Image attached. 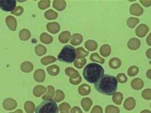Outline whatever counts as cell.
Masks as SVG:
<instances>
[{
	"label": "cell",
	"mask_w": 151,
	"mask_h": 113,
	"mask_svg": "<svg viewBox=\"0 0 151 113\" xmlns=\"http://www.w3.org/2000/svg\"><path fill=\"white\" fill-rule=\"evenodd\" d=\"M94 87L98 92L107 96H111L117 90L118 81L114 76L104 75L94 84Z\"/></svg>",
	"instance_id": "6da1fadb"
},
{
	"label": "cell",
	"mask_w": 151,
	"mask_h": 113,
	"mask_svg": "<svg viewBox=\"0 0 151 113\" xmlns=\"http://www.w3.org/2000/svg\"><path fill=\"white\" fill-rule=\"evenodd\" d=\"M104 69L97 63H91L88 64L84 68L83 76L89 83L96 84L104 75Z\"/></svg>",
	"instance_id": "7a4b0ae2"
},
{
	"label": "cell",
	"mask_w": 151,
	"mask_h": 113,
	"mask_svg": "<svg viewBox=\"0 0 151 113\" xmlns=\"http://www.w3.org/2000/svg\"><path fill=\"white\" fill-rule=\"evenodd\" d=\"M76 53L75 48L70 45H65L58 55V60L61 62L72 63L76 60Z\"/></svg>",
	"instance_id": "3957f363"
},
{
	"label": "cell",
	"mask_w": 151,
	"mask_h": 113,
	"mask_svg": "<svg viewBox=\"0 0 151 113\" xmlns=\"http://www.w3.org/2000/svg\"><path fill=\"white\" fill-rule=\"evenodd\" d=\"M36 113H58L59 108L54 100H44L37 107Z\"/></svg>",
	"instance_id": "277c9868"
},
{
	"label": "cell",
	"mask_w": 151,
	"mask_h": 113,
	"mask_svg": "<svg viewBox=\"0 0 151 113\" xmlns=\"http://www.w3.org/2000/svg\"><path fill=\"white\" fill-rule=\"evenodd\" d=\"M15 0H0V8L5 11H12L16 6Z\"/></svg>",
	"instance_id": "5b68a950"
},
{
	"label": "cell",
	"mask_w": 151,
	"mask_h": 113,
	"mask_svg": "<svg viewBox=\"0 0 151 113\" xmlns=\"http://www.w3.org/2000/svg\"><path fill=\"white\" fill-rule=\"evenodd\" d=\"M149 31L148 27L144 24H140L135 30L136 36L139 38H144Z\"/></svg>",
	"instance_id": "8992f818"
},
{
	"label": "cell",
	"mask_w": 151,
	"mask_h": 113,
	"mask_svg": "<svg viewBox=\"0 0 151 113\" xmlns=\"http://www.w3.org/2000/svg\"><path fill=\"white\" fill-rule=\"evenodd\" d=\"M17 106V102L14 99L8 98L5 99L3 102V107L5 110H13Z\"/></svg>",
	"instance_id": "52a82bcc"
},
{
	"label": "cell",
	"mask_w": 151,
	"mask_h": 113,
	"mask_svg": "<svg viewBox=\"0 0 151 113\" xmlns=\"http://www.w3.org/2000/svg\"><path fill=\"white\" fill-rule=\"evenodd\" d=\"M131 14L135 16H140L143 14V9L138 4H132L129 8Z\"/></svg>",
	"instance_id": "ba28073f"
},
{
	"label": "cell",
	"mask_w": 151,
	"mask_h": 113,
	"mask_svg": "<svg viewBox=\"0 0 151 113\" xmlns=\"http://www.w3.org/2000/svg\"><path fill=\"white\" fill-rule=\"evenodd\" d=\"M140 41L136 38H132L129 40L127 43V46L130 50H136L138 49L140 46Z\"/></svg>",
	"instance_id": "9c48e42d"
},
{
	"label": "cell",
	"mask_w": 151,
	"mask_h": 113,
	"mask_svg": "<svg viewBox=\"0 0 151 113\" xmlns=\"http://www.w3.org/2000/svg\"><path fill=\"white\" fill-rule=\"evenodd\" d=\"M34 77L35 81L39 83L43 82L45 80V73L43 69H38L36 70L34 74Z\"/></svg>",
	"instance_id": "30bf717a"
},
{
	"label": "cell",
	"mask_w": 151,
	"mask_h": 113,
	"mask_svg": "<svg viewBox=\"0 0 151 113\" xmlns=\"http://www.w3.org/2000/svg\"><path fill=\"white\" fill-rule=\"evenodd\" d=\"M47 29L51 33L56 34L60 30V26L58 22H50L47 24Z\"/></svg>",
	"instance_id": "8fae6325"
},
{
	"label": "cell",
	"mask_w": 151,
	"mask_h": 113,
	"mask_svg": "<svg viewBox=\"0 0 151 113\" xmlns=\"http://www.w3.org/2000/svg\"><path fill=\"white\" fill-rule=\"evenodd\" d=\"M6 23L8 28L10 30L15 31L17 27V22L15 18L13 16H8L6 18Z\"/></svg>",
	"instance_id": "7c38bea8"
},
{
	"label": "cell",
	"mask_w": 151,
	"mask_h": 113,
	"mask_svg": "<svg viewBox=\"0 0 151 113\" xmlns=\"http://www.w3.org/2000/svg\"><path fill=\"white\" fill-rule=\"evenodd\" d=\"M136 106V101L135 99L133 97H129L127 98L124 102L123 106L124 108L129 111L133 110Z\"/></svg>",
	"instance_id": "4fadbf2b"
},
{
	"label": "cell",
	"mask_w": 151,
	"mask_h": 113,
	"mask_svg": "<svg viewBox=\"0 0 151 113\" xmlns=\"http://www.w3.org/2000/svg\"><path fill=\"white\" fill-rule=\"evenodd\" d=\"M131 86L135 90H140L143 88V81L140 78H135L131 81Z\"/></svg>",
	"instance_id": "5bb4252c"
},
{
	"label": "cell",
	"mask_w": 151,
	"mask_h": 113,
	"mask_svg": "<svg viewBox=\"0 0 151 113\" xmlns=\"http://www.w3.org/2000/svg\"><path fill=\"white\" fill-rule=\"evenodd\" d=\"M83 41V37L81 34L75 33L70 38V43L73 46H77L82 43Z\"/></svg>",
	"instance_id": "9a60e30c"
},
{
	"label": "cell",
	"mask_w": 151,
	"mask_h": 113,
	"mask_svg": "<svg viewBox=\"0 0 151 113\" xmlns=\"http://www.w3.org/2000/svg\"><path fill=\"white\" fill-rule=\"evenodd\" d=\"M78 93L81 96H87L89 95L91 92V87L86 84H83L81 85L78 89Z\"/></svg>",
	"instance_id": "2e32d148"
},
{
	"label": "cell",
	"mask_w": 151,
	"mask_h": 113,
	"mask_svg": "<svg viewBox=\"0 0 151 113\" xmlns=\"http://www.w3.org/2000/svg\"><path fill=\"white\" fill-rule=\"evenodd\" d=\"M66 5H67V4L65 1L55 0L53 1V8L59 11L64 10L66 8Z\"/></svg>",
	"instance_id": "e0dca14e"
},
{
	"label": "cell",
	"mask_w": 151,
	"mask_h": 113,
	"mask_svg": "<svg viewBox=\"0 0 151 113\" xmlns=\"http://www.w3.org/2000/svg\"><path fill=\"white\" fill-rule=\"evenodd\" d=\"M65 74L70 77V79H77L80 76L79 72L72 68H67L65 69Z\"/></svg>",
	"instance_id": "ac0fdd59"
},
{
	"label": "cell",
	"mask_w": 151,
	"mask_h": 113,
	"mask_svg": "<svg viewBox=\"0 0 151 113\" xmlns=\"http://www.w3.org/2000/svg\"><path fill=\"white\" fill-rule=\"evenodd\" d=\"M33 68H34V66L32 63L29 61H26L23 62L21 65V70L25 73L30 72L33 70Z\"/></svg>",
	"instance_id": "d6986e66"
},
{
	"label": "cell",
	"mask_w": 151,
	"mask_h": 113,
	"mask_svg": "<svg viewBox=\"0 0 151 113\" xmlns=\"http://www.w3.org/2000/svg\"><path fill=\"white\" fill-rule=\"evenodd\" d=\"M47 90V88L44 86L42 85H37L33 90V94L34 95L37 97H39L45 93Z\"/></svg>",
	"instance_id": "ffe728a7"
},
{
	"label": "cell",
	"mask_w": 151,
	"mask_h": 113,
	"mask_svg": "<svg viewBox=\"0 0 151 113\" xmlns=\"http://www.w3.org/2000/svg\"><path fill=\"white\" fill-rule=\"evenodd\" d=\"M70 33L69 31H64L61 32L59 36V40L63 44L67 43L70 39Z\"/></svg>",
	"instance_id": "44dd1931"
},
{
	"label": "cell",
	"mask_w": 151,
	"mask_h": 113,
	"mask_svg": "<svg viewBox=\"0 0 151 113\" xmlns=\"http://www.w3.org/2000/svg\"><path fill=\"white\" fill-rule=\"evenodd\" d=\"M99 52H100V53H101V54L102 57H107L111 54V46L109 45H107V44L102 45L101 46V48H100Z\"/></svg>",
	"instance_id": "7402d4cb"
},
{
	"label": "cell",
	"mask_w": 151,
	"mask_h": 113,
	"mask_svg": "<svg viewBox=\"0 0 151 113\" xmlns=\"http://www.w3.org/2000/svg\"><path fill=\"white\" fill-rule=\"evenodd\" d=\"M81 104L83 110L86 112H88L93 105V102L91 98L86 97V98H83L81 100Z\"/></svg>",
	"instance_id": "603a6c76"
},
{
	"label": "cell",
	"mask_w": 151,
	"mask_h": 113,
	"mask_svg": "<svg viewBox=\"0 0 151 113\" xmlns=\"http://www.w3.org/2000/svg\"><path fill=\"white\" fill-rule=\"evenodd\" d=\"M85 46L89 51H95L98 48V44L97 42L91 40L86 41L85 44Z\"/></svg>",
	"instance_id": "cb8c5ba5"
},
{
	"label": "cell",
	"mask_w": 151,
	"mask_h": 113,
	"mask_svg": "<svg viewBox=\"0 0 151 113\" xmlns=\"http://www.w3.org/2000/svg\"><path fill=\"white\" fill-rule=\"evenodd\" d=\"M40 41L45 44H50L53 41V38L47 33H43L40 36Z\"/></svg>",
	"instance_id": "d4e9b609"
},
{
	"label": "cell",
	"mask_w": 151,
	"mask_h": 113,
	"mask_svg": "<svg viewBox=\"0 0 151 113\" xmlns=\"http://www.w3.org/2000/svg\"><path fill=\"white\" fill-rule=\"evenodd\" d=\"M122 62L119 58L114 57L112 58L109 61V66L113 69H117L121 67Z\"/></svg>",
	"instance_id": "484cf974"
},
{
	"label": "cell",
	"mask_w": 151,
	"mask_h": 113,
	"mask_svg": "<svg viewBox=\"0 0 151 113\" xmlns=\"http://www.w3.org/2000/svg\"><path fill=\"white\" fill-rule=\"evenodd\" d=\"M47 70L48 73L51 76L58 75L60 72V68L56 65L48 67Z\"/></svg>",
	"instance_id": "4316f807"
},
{
	"label": "cell",
	"mask_w": 151,
	"mask_h": 113,
	"mask_svg": "<svg viewBox=\"0 0 151 113\" xmlns=\"http://www.w3.org/2000/svg\"><path fill=\"white\" fill-rule=\"evenodd\" d=\"M76 57L77 59L83 58L85 57L88 56L89 54V52L86 51L82 47L77 48L76 49Z\"/></svg>",
	"instance_id": "83f0119b"
},
{
	"label": "cell",
	"mask_w": 151,
	"mask_h": 113,
	"mask_svg": "<svg viewBox=\"0 0 151 113\" xmlns=\"http://www.w3.org/2000/svg\"><path fill=\"white\" fill-rule=\"evenodd\" d=\"M30 32L27 29L24 28L19 32V38L22 41H27L30 39Z\"/></svg>",
	"instance_id": "f1b7e54d"
},
{
	"label": "cell",
	"mask_w": 151,
	"mask_h": 113,
	"mask_svg": "<svg viewBox=\"0 0 151 113\" xmlns=\"http://www.w3.org/2000/svg\"><path fill=\"white\" fill-rule=\"evenodd\" d=\"M47 89H48V91H47V93L42 97L44 100L51 99V98H53V96H54L55 90H54L53 87L51 85H48L47 87Z\"/></svg>",
	"instance_id": "f546056e"
},
{
	"label": "cell",
	"mask_w": 151,
	"mask_h": 113,
	"mask_svg": "<svg viewBox=\"0 0 151 113\" xmlns=\"http://www.w3.org/2000/svg\"><path fill=\"white\" fill-rule=\"evenodd\" d=\"M45 18L48 20H54L58 18V14L53 10L51 9L45 11Z\"/></svg>",
	"instance_id": "4dcf8cb0"
},
{
	"label": "cell",
	"mask_w": 151,
	"mask_h": 113,
	"mask_svg": "<svg viewBox=\"0 0 151 113\" xmlns=\"http://www.w3.org/2000/svg\"><path fill=\"white\" fill-rule=\"evenodd\" d=\"M24 107L27 113H33L35 110V104L31 101L26 102Z\"/></svg>",
	"instance_id": "1f68e13d"
},
{
	"label": "cell",
	"mask_w": 151,
	"mask_h": 113,
	"mask_svg": "<svg viewBox=\"0 0 151 113\" xmlns=\"http://www.w3.org/2000/svg\"><path fill=\"white\" fill-rule=\"evenodd\" d=\"M113 101L114 102L116 105H121L122 102L123 96L122 93L121 92H116L115 94H114L113 96Z\"/></svg>",
	"instance_id": "d6a6232c"
},
{
	"label": "cell",
	"mask_w": 151,
	"mask_h": 113,
	"mask_svg": "<svg viewBox=\"0 0 151 113\" xmlns=\"http://www.w3.org/2000/svg\"><path fill=\"white\" fill-rule=\"evenodd\" d=\"M56 61V58L53 56H46L41 60V63L43 65H48Z\"/></svg>",
	"instance_id": "836d02e7"
},
{
	"label": "cell",
	"mask_w": 151,
	"mask_h": 113,
	"mask_svg": "<svg viewBox=\"0 0 151 113\" xmlns=\"http://www.w3.org/2000/svg\"><path fill=\"white\" fill-rule=\"evenodd\" d=\"M90 59L91 61L98 62L101 64H104L105 63V60L99 56L98 53H94L91 54Z\"/></svg>",
	"instance_id": "e575fe53"
},
{
	"label": "cell",
	"mask_w": 151,
	"mask_h": 113,
	"mask_svg": "<svg viewBox=\"0 0 151 113\" xmlns=\"http://www.w3.org/2000/svg\"><path fill=\"white\" fill-rule=\"evenodd\" d=\"M35 53L38 56H42L47 53V49L45 46L39 44L35 47Z\"/></svg>",
	"instance_id": "d590c367"
},
{
	"label": "cell",
	"mask_w": 151,
	"mask_h": 113,
	"mask_svg": "<svg viewBox=\"0 0 151 113\" xmlns=\"http://www.w3.org/2000/svg\"><path fill=\"white\" fill-rule=\"evenodd\" d=\"M55 97L54 98V101L57 102L62 101L65 98V94L61 90H58L56 91Z\"/></svg>",
	"instance_id": "8d00e7d4"
},
{
	"label": "cell",
	"mask_w": 151,
	"mask_h": 113,
	"mask_svg": "<svg viewBox=\"0 0 151 113\" xmlns=\"http://www.w3.org/2000/svg\"><path fill=\"white\" fill-rule=\"evenodd\" d=\"M139 23V19L135 17H131L127 21V26L131 28H134Z\"/></svg>",
	"instance_id": "74e56055"
},
{
	"label": "cell",
	"mask_w": 151,
	"mask_h": 113,
	"mask_svg": "<svg viewBox=\"0 0 151 113\" xmlns=\"http://www.w3.org/2000/svg\"><path fill=\"white\" fill-rule=\"evenodd\" d=\"M86 60L85 58H80V59H77L74 62V66H75L76 68H77L78 69H81L86 65Z\"/></svg>",
	"instance_id": "f35d334b"
},
{
	"label": "cell",
	"mask_w": 151,
	"mask_h": 113,
	"mask_svg": "<svg viewBox=\"0 0 151 113\" xmlns=\"http://www.w3.org/2000/svg\"><path fill=\"white\" fill-rule=\"evenodd\" d=\"M139 68L136 66H132L127 70V74L129 76L132 77L136 76L139 72Z\"/></svg>",
	"instance_id": "ab89813d"
},
{
	"label": "cell",
	"mask_w": 151,
	"mask_h": 113,
	"mask_svg": "<svg viewBox=\"0 0 151 113\" xmlns=\"http://www.w3.org/2000/svg\"><path fill=\"white\" fill-rule=\"evenodd\" d=\"M50 0H42L39 2L38 7L41 10H45L49 8L50 6Z\"/></svg>",
	"instance_id": "60d3db41"
},
{
	"label": "cell",
	"mask_w": 151,
	"mask_h": 113,
	"mask_svg": "<svg viewBox=\"0 0 151 113\" xmlns=\"http://www.w3.org/2000/svg\"><path fill=\"white\" fill-rule=\"evenodd\" d=\"M70 109V106L67 102H63L59 106V110L61 113H69Z\"/></svg>",
	"instance_id": "b9f144b4"
},
{
	"label": "cell",
	"mask_w": 151,
	"mask_h": 113,
	"mask_svg": "<svg viewBox=\"0 0 151 113\" xmlns=\"http://www.w3.org/2000/svg\"><path fill=\"white\" fill-rule=\"evenodd\" d=\"M119 107L114 105H108L105 109V113H119Z\"/></svg>",
	"instance_id": "7bdbcfd3"
},
{
	"label": "cell",
	"mask_w": 151,
	"mask_h": 113,
	"mask_svg": "<svg viewBox=\"0 0 151 113\" xmlns=\"http://www.w3.org/2000/svg\"><path fill=\"white\" fill-rule=\"evenodd\" d=\"M142 97L146 100L151 99V89H145L142 93Z\"/></svg>",
	"instance_id": "ee69618b"
},
{
	"label": "cell",
	"mask_w": 151,
	"mask_h": 113,
	"mask_svg": "<svg viewBox=\"0 0 151 113\" xmlns=\"http://www.w3.org/2000/svg\"><path fill=\"white\" fill-rule=\"evenodd\" d=\"M116 79L120 83H125L127 81V77L124 73H119L116 76Z\"/></svg>",
	"instance_id": "f6af8a7d"
},
{
	"label": "cell",
	"mask_w": 151,
	"mask_h": 113,
	"mask_svg": "<svg viewBox=\"0 0 151 113\" xmlns=\"http://www.w3.org/2000/svg\"><path fill=\"white\" fill-rule=\"evenodd\" d=\"M24 11V9L22 7L19 6H17L11 12V13L13 15H16V16H20L22 15Z\"/></svg>",
	"instance_id": "bcb514c9"
},
{
	"label": "cell",
	"mask_w": 151,
	"mask_h": 113,
	"mask_svg": "<svg viewBox=\"0 0 151 113\" xmlns=\"http://www.w3.org/2000/svg\"><path fill=\"white\" fill-rule=\"evenodd\" d=\"M91 113H104L102 108L99 106H95L92 109Z\"/></svg>",
	"instance_id": "7dc6e473"
},
{
	"label": "cell",
	"mask_w": 151,
	"mask_h": 113,
	"mask_svg": "<svg viewBox=\"0 0 151 113\" xmlns=\"http://www.w3.org/2000/svg\"><path fill=\"white\" fill-rule=\"evenodd\" d=\"M82 81V78H81V76H80L79 77L77 78V79H69V82L70 83H71L73 85H77L78 84L81 82Z\"/></svg>",
	"instance_id": "c3c4849f"
},
{
	"label": "cell",
	"mask_w": 151,
	"mask_h": 113,
	"mask_svg": "<svg viewBox=\"0 0 151 113\" xmlns=\"http://www.w3.org/2000/svg\"><path fill=\"white\" fill-rule=\"evenodd\" d=\"M140 2L143 5L144 7L148 8L151 5V0H140Z\"/></svg>",
	"instance_id": "681fc988"
},
{
	"label": "cell",
	"mask_w": 151,
	"mask_h": 113,
	"mask_svg": "<svg viewBox=\"0 0 151 113\" xmlns=\"http://www.w3.org/2000/svg\"><path fill=\"white\" fill-rule=\"evenodd\" d=\"M71 113H83L81 109L77 106L73 107L71 110Z\"/></svg>",
	"instance_id": "f907efd6"
},
{
	"label": "cell",
	"mask_w": 151,
	"mask_h": 113,
	"mask_svg": "<svg viewBox=\"0 0 151 113\" xmlns=\"http://www.w3.org/2000/svg\"><path fill=\"white\" fill-rule=\"evenodd\" d=\"M146 41H147V43L148 44V45L151 46V32L147 36V39H146Z\"/></svg>",
	"instance_id": "816d5d0a"
},
{
	"label": "cell",
	"mask_w": 151,
	"mask_h": 113,
	"mask_svg": "<svg viewBox=\"0 0 151 113\" xmlns=\"http://www.w3.org/2000/svg\"><path fill=\"white\" fill-rule=\"evenodd\" d=\"M145 54H146V56L147 57V58L151 60V49H148Z\"/></svg>",
	"instance_id": "f5cc1de1"
},
{
	"label": "cell",
	"mask_w": 151,
	"mask_h": 113,
	"mask_svg": "<svg viewBox=\"0 0 151 113\" xmlns=\"http://www.w3.org/2000/svg\"><path fill=\"white\" fill-rule=\"evenodd\" d=\"M146 75H147V77L148 79H151V69L148 70L147 71Z\"/></svg>",
	"instance_id": "db71d44e"
},
{
	"label": "cell",
	"mask_w": 151,
	"mask_h": 113,
	"mask_svg": "<svg viewBox=\"0 0 151 113\" xmlns=\"http://www.w3.org/2000/svg\"><path fill=\"white\" fill-rule=\"evenodd\" d=\"M140 113H151V112L148 110H144L142 112H141Z\"/></svg>",
	"instance_id": "11a10c76"
},
{
	"label": "cell",
	"mask_w": 151,
	"mask_h": 113,
	"mask_svg": "<svg viewBox=\"0 0 151 113\" xmlns=\"http://www.w3.org/2000/svg\"><path fill=\"white\" fill-rule=\"evenodd\" d=\"M23 113V111L22 110H21V109H18V110H16L15 112H13V113Z\"/></svg>",
	"instance_id": "9f6ffc18"
},
{
	"label": "cell",
	"mask_w": 151,
	"mask_h": 113,
	"mask_svg": "<svg viewBox=\"0 0 151 113\" xmlns=\"http://www.w3.org/2000/svg\"></svg>",
	"instance_id": "6f0895ef"
}]
</instances>
